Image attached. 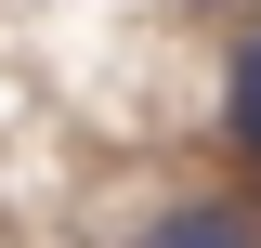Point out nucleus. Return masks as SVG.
Wrapping results in <instances>:
<instances>
[{
  "mask_svg": "<svg viewBox=\"0 0 261 248\" xmlns=\"http://www.w3.org/2000/svg\"><path fill=\"white\" fill-rule=\"evenodd\" d=\"M144 248H261V235H248L235 209H170V222H157Z\"/></svg>",
  "mask_w": 261,
  "mask_h": 248,
  "instance_id": "f257e3e1",
  "label": "nucleus"
},
{
  "mask_svg": "<svg viewBox=\"0 0 261 248\" xmlns=\"http://www.w3.org/2000/svg\"><path fill=\"white\" fill-rule=\"evenodd\" d=\"M235 131H248V157H261V39L235 53Z\"/></svg>",
  "mask_w": 261,
  "mask_h": 248,
  "instance_id": "f03ea898",
  "label": "nucleus"
}]
</instances>
